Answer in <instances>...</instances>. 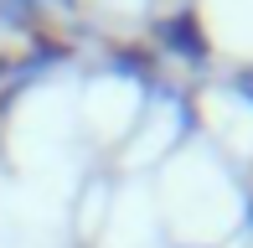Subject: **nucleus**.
<instances>
[{"instance_id": "1", "label": "nucleus", "mask_w": 253, "mask_h": 248, "mask_svg": "<svg viewBox=\"0 0 253 248\" xmlns=\"http://www.w3.org/2000/svg\"><path fill=\"white\" fill-rule=\"evenodd\" d=\"M160 37H166L170 47L181 52V57H202V37H197V26H191V16L166 21V26H160Z\"/></svg>"}, {"instance_id": "2", "label": "nucleus", "mask_w": 253, "mask_h": 248, "mask_svg": "<svg viewBox=\"0 0 253 248\" xmlns=\"http://www.w3.org/2000/svg\"><path fill=\"white\" fill-rule=\"evenodd\" d=\"M31 16V0H0V26H21Z\"/></svg>"}]
</instances>
